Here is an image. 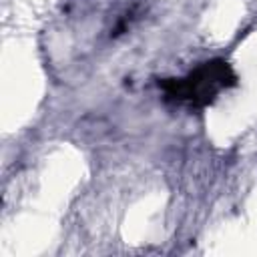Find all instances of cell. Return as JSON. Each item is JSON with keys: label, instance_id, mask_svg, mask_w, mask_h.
Instances as JSON below:
<instances>
[{"label": "cell", "instance_id": "6da1fadb", "mask_svg": "<svg viewBox=\"0 0 257 257\" xmlns=\"http://www.w3.org/2000/svg\"><path fill=\"white\" fill-rule=\"evenodd\" d=\"M237 84V74L231 64L223 58H211L201 62L189 74L179 78H163L159 88L167 102L183 106L189 110H199L209 106L221 90Z\"/></svg>", "mask_w": 257, "mask_h": 257}]
</instances>
